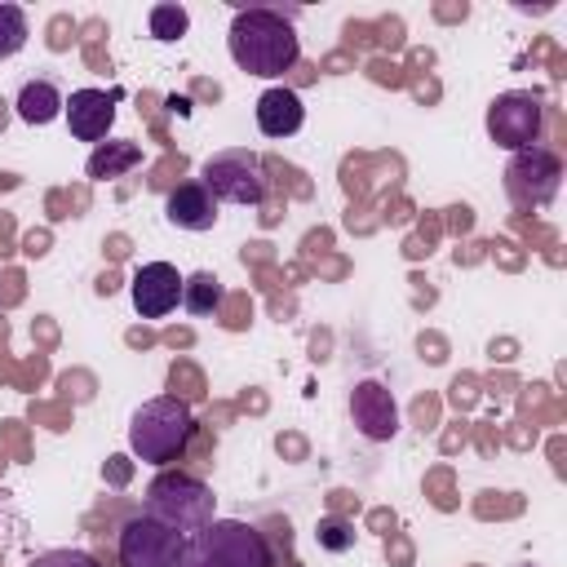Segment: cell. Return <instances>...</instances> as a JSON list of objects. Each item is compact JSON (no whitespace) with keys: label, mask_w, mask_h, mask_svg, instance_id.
<instances>
[{"label":"cell","mask_w":567,"mask_h":567,"mask_svg":"<svg viewBox=\"0 0 567 567\" xmlns=\"http://www.w3.org/2000/svg\"><path fill=\"white\" fill-rule=\"evenodd\" d=\"M62 115H66V128H71L75 142H93L97 146V142H106V133L115 124V97L106 89H75L66 97Z\"/></svg>","instance_id":"8fae6325"},{"label":"cell","mask_w":567,"mask_h":567,"mask_svg":"<svg viewBox=\"0 0 567 567\" xmlns=\"http://www.w3.org/2000/svg\"><path fill=\"white\" fill-rule=\"evenodd\" d=\"M186 549H190V536L164 527L151 514H133L115 540L120 567H186Z\"/></svg>","instance_id":"8992f818"},{"label":"cell","mask_w":567,"mask_h":567,"mask_svg":"<svg viewBox=\"0 0 567 567\" xmlns=\"http://www.w3.org/2000/svg\"><path fill=\"white\" fill-rule=\"evenodd\" d=\"M18 120L22 124H31V128H44V124H53L58 115H62V106H66V97H62V89L49 80V75H35V80H27L22 89H18Z\"/></svg>","instance_id":"5bb4252c"},{"label":"cell","mask_w":567,"mask_h":567,"mask_svg":"<svg viewBox=\"0 0 567 567\" xmlns=\"http://www.w3.org/2000/svg\"><path fill=\"white\" fill-rule=\"evenodd\" d=\"M164 217H168V226L199 235V230H213L217 226V199H213V190L204 182H182V186L168 190Z\"/></svg>","instance_id":"7c38bea8"},{"label":"cell","mask_w":567,"mask_h":567,"mask_svg":"<svg viewBox=\"0 0 567 567\" xmlns=\"http://www.w3.org/2000/svg\"><path fill=\"white\" fill-rule=\"evenodd\" d=\"M315 536H319V549H332V554H346V549H354V523H350V518H337V514H328V518H319Z\"/></svg>","instance_id":"d6986e66"},{"label":"cell","mask_w":567,"mask_h":567,"mask_svg":"<svg viewBox=\"0 0 567 567\" xmlns=\"http://www.w3.org/2000/svg\"><path fill=\"white\" fill-rule=\"evenodd\" d=\"M195 434V412L177 394H155L128 416V452L146 465H168L186 452Z\"/></svg>","instance_id":"7a4b0ae2"},{"label":"cell","mask_w":567,"mask_h":567,"mask_svg":"<svg viewBox=\"0 0 567 567\" xmlns=\"http://www.w3.org/2000/svg\"><path fill=\"white\" fill-rule=\"evenodd\" d=\"M540 133H545V102L527 89H509V93H496L492 106H487V137L501 146V151H527V146H540Z\"/></svg>","instance_id":"52a82bcc"},{"label":"cell","mask_w":567,"mask_h":567,"mask_svg":"<svg viewBox=\"0 0 567 567\" xmlns=\"http://www.w3.org/2000/svg\"><path fill=\"white\" fill-rule=\"evenodd\" d=\"M146 27H151V35H155V40L173 44V40H182V35L190 31V13H186L182 4H151Z\"/></svg>","instance_id":"ac0fdd59"},{"label":"cell","mask_w":567,"mask_h":567,"mask_svg":"<svg viewBox=\"0 0 567 567\" xmlns=\"http://www.w3.org/2000/svg\"><path fill=\"white\" fill-rule=\"evenodd\" d=\"M213 509H217L213 487L186 470H159L142 492V514L159 518L164 527H173L182 536H195L199 527H208L217 518Z\"/></svg>","instance_id":"3957f363"},{"label":"cell","mask_w":567,"mask_h":567,"mask_svg":"<svg viewBox=\"0 0 567 567\" xmlns=\"http://www.w3.org/2000/svg\"><path fill=\"white\" fill-rule=\"evenodd\" d=\"M137 164H142V146H137L133 137H106V142L93 146L84 173H89L93 182H115V177H124V173L137 168Z\"/></svg>","instance_id":"9a60e30c"},{"label":"cell","mask_w":567,"mask_h":567,"mask_svg":"<svg viewBox=\"0 0 567 567\" xmlns=\"http://www.w3.org/2000/svg\"><path fill=\"white\" fill-rule=\"evenodd\" d=\"M226 49H230V58H235L239 71L261 75V80H275V75H284V71L297 66L301 35L292 27V13L257 4V9H239L230 18Z\"/></svg>","instance_id":"6da1fadb"},{"label":"cell","mask_w":567,"mask_h":567,"mask_svg":"<svg viewBox=\"0 0 567 567\" xmlns=\"http://www.w3.org/2000/svg\"><path fill=\"white\" fill-rule=\"evenodd\" d=\"M27 567H97V558L84 554V549H44Z\"/></svg>","instance_id":"ffe728a7"},{"label":"cell","mask_w":567,"mask_h":567,"mask_svg":"<svg viewBox=\"0 0 567 567\" xmlns=\"http://www.w3.org/2000/svg\"><path fill=\"white\" fill-rule=\"evenodd\" d=\"M199 182L213 190L217 204H248L257 208L266 199V168H261V155L248 151V146H226V151H213L199 168Z\"/></svg>","instance_id":"5b68a950"},{"label":"cell","mask_w":567,"mask_h":567,"mask_svg":"<svg viewBox=\"0 0 567 567\" xmlns=\"http://www.w3.org/2000/svg\"><path fill=\"white\" fill-rule=\"evenodd\" d=\"M186 567H270V545L244 518H213L190 536Z\"/></svg>","instance_id":"277c9868"},{"label":"cell","mask_w":567,"mask_h":567,"mask_svg":"<svg viewBox=\"0 0 567 567\" xmlns=\"http://www.w3.org/2000/svg\"><path fill=\"white\" fill-rule=\"evenodd\" d=\"M27 35H31V22H27V9L22 4H0V62L22 53L27 49Z\"/></svg>","instance_id":"e0dca14e"},{"label":"cell","mask_w":567,"mask_h":567,"mask_svg":"<svg viewBox=\"0 0 567 567\" xmlns=\"http://www.w3.org/2000/svg\"><path fill=\"white\" fill-rule=\"evenodd\" d=\"M563 186V159L549 146L514 151L505 164V195L514 208H545L558 199Z\"/></svg>","instance_id":"ba28073f"},{"label":"cell","mask_w":567,"mask_h":567,"mask_svg":"<svg viewBox=\"0 0 567 567\" xmlns=\"http://www.w3.org/2000/svg\"><path fill=\"white\" fill-rule=\"evenodd\" d=\"M252 115H257V128H261L266 137H292V133L306 124V106H301V97H297L292 89H284V84L266 89V93L257 97Z\"/></svg>","instance_id":"4fadbf2b"},{"label":"cell","mask_w":567,"mask_h":567,"mask_svg":"<svg viewBox=\"0 0 567 567\" xmlns=\"http://www.w3.org/2000/svg\"><path fill=\"white\" fill-rule=\"evenodd\" d=\"M128 297H133V310L142 319H164L182 301V275H177V266H168V261L137 266L133 270V284H128Z\"/></svg>","instance_id":"30bf717a"},{"label":"cell","mask_w":567,"mask_h":567,"mask_svg":"<svg viewBox=\"0 0 567 567\" xmlns=\"http://www.w3.org/2000/svg\"><path fill=\"white\" fill-rule=\"evenodd\" d=\"M350 421L368 443H390L399 434V403L381 381H359L350 390Z\"/></svg>","instance_id":"9c48e42d"},{"label":"cell","mask_w":567,"mask_h":567,"mask_svg":"<svg viewBox=\"0 0 567 567\" xmlns=\"http://www.w3.org/2000/svg\"><path fill=\"white\" fill-rule=\"evenodd\" d=\"M182 306L190 315H213L221 306V279L213 270H195L182 279Z\"/></svg>","instance_id":"2e32d148"}]
</instances>
